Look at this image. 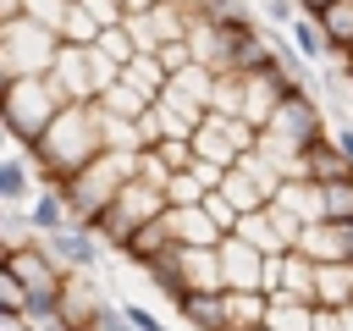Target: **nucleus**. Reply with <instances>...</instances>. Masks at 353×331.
<instances>
[{
  "instance_id": "f257e3e1",
  "label": "nucleus",
  "mask_w": 353,
  "mask_h": 331,
  "mask_svg": "<svg viewBox=\"0 0 353 331\" xmlns=\"http://www.w3.org/2000/svg\"><path fill=\"white\" fill-rule=\"evenodd\" d=\"M287 39H292V50H298V55H309V61H320V55L331 50V33H325V22H320L314 11H303V17L287 28Z\"/></svg>"
},
{
  "instance_id": "f03ea898",
  "label": "nucleus",
  "mask_w": 353,
  "mask_h": 331,
  "mask_svg": "<svg viewBox=\"0 0 353 331\" xmlns=\"http://www.w3.org/2000/svg\"><path fill=\"white\" fill-rule=\"evenodd\" d=\"M331 33V44H353V0H331L325 11H314Z\"/></svg>"
},
{
  "instance_id": "7ed1b4c3",
  "label": "nucleus",
  "mask_w": 353,
  "mask_h": 331,
  "mask_svg": "<svg viewBox=\"0 0 353 331\" xmlns=\"http://www.w3.org/2000/svg\"><path fill=\"white\" fill-rule=\"evenodd\" d=\"M50 248L66 254L72 265H88V259H94V243H88L83 232H61V226H55V232H50Z\"/></svg>"
},
{
  "instance_id": "20e7f679",
  "label": "nucleus",
  "mask_w": 353,
  "mask_h": 331,
  "mask_svg": "<svg viewBox=\"0 0 353 331\" xmlns=\"http://www.w3.org/2000/svg\"><path fill=\"white\" fill-rule=\"evenodd\" d=\"M22 188H28L22 166H0V193H6V199H22Z\"/></svg>"
},
{
  "instance_id": "39448f33",
  "label": "nucleus",
  "mask_w": 353,
  "mask_h": 331,
  "mask_svg": "<svg viewBox=\"0 0 353 331\" xmlns=\"http://www.w3.org/2000/svg\"><path fill=\"white\" fill-rule=\"evenodd\" d=\"M298 11H303V6H292V0H265V17H270V22H281V28H292V22H298Z\"/></svg>"
},
{
  "instance_id": "423d86ee",
  "label": "nucleus",
  "mask_w": 353,
  "mask_h": 331,
  "mask_svg": "<svg viewBox=\"0 0 353 331\" xmlns=\"http://www.w3.org/2000/svg\"><path fill=\"white\" fill-rule=\"evenodd\" d=\"M94 325H99V331H138L121 309H99V314H94Z\"/></svg>"
},
{
  "instance_id": "0eeeda50",
  "label": "nucleus",
  "mask_w": 353,
  "mask_h": 331,
  "mask_svg": "<svg viewBox=\"0 0 353 331\" xmlns=\"http://www.w3.org/2000/svg\"><path fill=\"white\" fill-rule=\"evenodd\" d=\"M33 221L55 232V226H61V204H55V199H39V204H33Z\"/></svg>"
},
{
  "instance_id": "6e6552de",
  "label": "nucleus",
  "mask_w": 353,
  "mask_h": 331,
  "mask_svg": "<svg viewBox=\"0 0 353 331\" xmlns=\"http://www.w3.org/2000/svg\"><path fill=\"white\" fill-rule=\"evenodd\" d=\"M121 314H127V320H132V325H138V331H160V320H154V314H143V309H132V303H127V309H121Z\"/></svg>"
},
{
  "instance_id": "1a4fd4ad",
  "label": "nucleus",
  "mask_w": 353,
  "mask_h": 331,
  "mask_svg": "<svg viewBox=\"0 0 353 331\" xmlns=\"http://www.w3.org/2000/svg\"><path fill=\"white\" fill-rule=\"evenodd\" d=\"M336 143H342V154H353V132H347V127L336 132Z\"/></svg>"
},
{
  "instance_id": "9d476101",
  "label": "nucleus",
  "mask_w": 353,
  "mask_h": 331,
  "mask_svg": "<svg viewBox=\"0 0 353 331\" xmlns=\"http://www.w3.org/2000/svg\"><path fill=\"white\" fill-rule=\"evenodd\" d=\"M298 6H303V11H325L331 0H298Z\"/></svg>"
}]
</instances>
